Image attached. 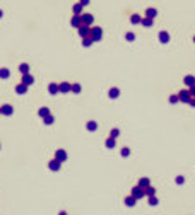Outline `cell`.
Instances as JSON below:
<instances>
[{
	"label": "cell",
	"instance_id": "17",
	"mask_svg": "<svg viewBox=\"0 0 195 215\" xmlns=\"http://www.w3.org/2000/svg\"><path fill=\"white\" fill-rule=\"evenodd\" d=\"M157 16V10L156 9H147L146 10V17H151V19H154Z\"/></svg>",
	"mask_w": 195,
	"mask_h": 215
},
{
	"label": "cell",
	"instance_id": "34",
	"mask_svg": "<svg viewBox=\"0 0 195 215\" xmlns=\"http://www.w3.org/2000/svg\"><path fill=\"white\" fill-rule=\"evenodd\" d=\"M125 38H127L128 41H134V38H135V36H134V33H127V34H125Z\"/></svg>",
	"mask_w": 195,
	"mask_h": 215
},
{
	"label": "cell",
	"instance_id": "10",
	"mask_svg": "<svg viewBox=\"0 0 195 215\" xmlns=\"http://www.w3.org/2000/svg\"><path fill=\"white\" fill-rule=\"evenodd\" d=\"M0 109H2V115H7V116H10V115L14 113V109H12V106H10V104H4Z\"/></svg>",
	"mask_w": 195,
	"mask_h": 215
},
{
	"label": "cell",
	"instance_id": "42",
	"mask_svg": "<svg viewBox=\"0 0 195 215\" xmlns=\"http://www.w3.org/2000/svg\"><path fill=\"white\" fill-rule=\"evenodd\" d=\"M2 16H4V12H2V10H0V17H2Z\"/></svg>",
	"mask_w": 195,
	"mask_h": 215
},
{
	"label": "cell",
	"instance_id": "27",
	"mask_svg": "<svg viewBox=\"0 0 195 215\" xmlns=\"http://www.w3.org/2000/svg\"><path fill=\"white\" fill-rule=\"evenodd\" d=\"M96 128H98V123H96V121H89V123H88V130H89V132H94Z\"/></svg>",
	"mask_w": 195,
	"mask_h": 215
},
{
	"label": "cell",
	"instance_id": "35",
	"mask_svg": "<svg viewBox=\"0 0 195 215\" xmlns=\"http://www.w3.org/2000/svg\"><path fill=\"white\" fill-rule=\"evenodd\" d=\"M149 203H151V205H157V200L154 196H149Z\"/></svg>",
	"mask_w": 195,
	"mask_h": 215
},
{
	"label": "cell",
	"instance_id": "30",
	"mask_svg": "<svg viewBox=\"0 0 195 215\" xmlns=\"http://www.w3.org/2000/svg\"><path fill=\"white\" fill-rule=\"evenodd\" d=\"M106 147H108V149H113V147H115V138H111V137L108 138V140H106Z\"/></svg>",
	"mask_w": 195,
	"mask_h": 215
},
{
	"label": "cell",
	"instance_id": "19",
	"mask_svg": "<svg viewBox=\"0 0 195 215\" xmlns=\"http://www.w3.org/2000/svg\"><path fill=\"white\" fill-rule=\"evenodd\" d=\"M152 22H154V19H151V17H142V24H144L146 28H151Z\"/></svg>",
	"mask_w": 195,
	"mask_h": 215
},
{
	"label": "cell",
	"instance_id": "36",
	"mask_svg": "<svg viewBox=\"0 0 195 215\" xmlns=\"http://www.w3.org/2000/svg\"><path fill=\"white\" fill-rule=\"evenodd\" d=\"M176 183H178V185H183V183H185L183 176H178V178H176Z\"/></svg>",
	"mask_w": 195,
	"mask_h": 215
},
{
	"label": "cell",
	"instance_id": "32",
	"mask_svg": "<svg viewBox=\"0 0 195 215\" xmlns=\"http://www.w3.org/2000/svg\"><path fill=\"white\" fill-rule=\"evenodd\" d=\"M70 91H74V92H80V86H79V84H74V86L70 87Z\"/></svg>",
	"mask_w": 195,
	"mask_h": 215
},
{
	"label": "cell",
	"instance_id": "41",
	"mask_svg": "<svg viewBox=\"0 0 195 215\" xmlns=\"http://www.w3.org/2000/svg\"><path fill=\"white\" fill-rule=\"evenodd\" d=\"M60 215H67V214H65V212H60Z\"/></svg>",
	"mask_w": 195,
	"mask_h": 215
},
{
	"label": "cell",
	"instance_id": "24",
	"mask_svg": "<svg viewBox=\"0 0 195 215\" xmlns=\"http://www.w3.org/2000/svg\"><path fill=\"white\" fill-rule=\"evenodd\" d=\"M139 186H140V188H144V190H146L147 186H151V185H149V179H147V178H142V179H140V181H139Z\"/></svg>",
	"mask_w": 195,
	"mask_h": 215
},
{
	"label": "cell",
	"instance_id": "29",
	"mask_svg": "<svg viewBox=\"0 0 195 215\" xmlns=\"http://www.w3.org/2000/svg\"><path fill=\"white\" fill-rule=\"evenodd\" d=\"M118 135H120V130H118V128H113V130L110 132V137L111 138H117Z\"/></svg>",
	"mask_w": 195,
	"mask_h": 215
},
{
	"label": "cell",
	"instance_id": "26",
	"mask_svg": "<svg viewBox=\"0 0 195 215\" xmlns=\"http://www.w3.org/2000/svg\"><path fill=\"white\" fill-rule=\"evenodd\" d=\"M19 70L22 72V75H24V74H29V65H28V63H22L19 67Z\"/></svg>",
	"mask_w": 195,
	"mask_h": 215
},
{
	"label": "cell",
	"instance_id": "31",
	"mask_svg": "<svg viewBox=\"0 0 195 215\" xmlns=\"http://www.w3.org/2000/svg\"><path fill=\"white\" fill-rule=\"evenodd\" d=\"M51 123H53V116H45V125H51Z\"/></svg>",
	"mask_w": 195,
	"mask_h": 215
},
{
	"label": "cell",
	"instance_id": "21",
	"mask_svg": "<svg viewBox=\"0 0 195 215\" xmlns=\"http://www.w3.org/2000/svg\"><path fill=\"white\" fill-rule=\"evenodd\" d=\"M144 193H146L147 196H154V195H156V190H154L152 186H147L146 190H144Z\"/></svg>",
	"mask_w": 195,
	"mask_h": 215
},
{
	"label": "cell",
	"instance_id": "2",
	"mask_svg": "<svg viewBox=\"0 0 195 215\" xmlns=\"http://www.w3.org/2000/svg\"><path fill=\"white\" fill-rule=\"evenodd\" d=\"M79 36H80V38H89V36H91V28L86 26V24H82V26L79 28Z\"/></svg>",
	"mask_w": 195,
	"mask_h": 215
},
{
	"label": "cell",
	"instance_id": "8",
	"mask_svg": "<svg viewBox=\"0 0 195 215\" xmlns=\"http://www.w3.org/2000/svg\"><path fill=\"white\" fill-rule=\"evenodd\" d=\"M33 82H34L33 75H29V74H24V75H22V84H26L28 87H29V86L33 84Z\"/></svg>",
	"mask_w": 195,
	"mask_h": 215
},
{
	"label": "cell",
	"instance_id": "13",
	"mask_svg": "<svg viewBox=\"0 0 195 215\" xmlns=\"http://www.w3.org/2000/svg\"><path fill=\"white\" fill-rule=\"evenodd\" d=\"M48 92H50V94H57V92H60V91H58V84H57V82H51V84L48 86Z\"/></svg>",
	"mask_w": 195,
	"mask_h": 215
},
{
	"label": "cell",
	"instance_id": "11",
	"mask_svg": "<svg viewBox=\"0 0 195 215\" xmlns=\"http://www.w3.org/2000/svg\"><path fill=\"white\" fill-rule=\"evenodd\" d=\"M70 87H72V84H70V82L58 84V91H60V92H68V91H70Z\"/></svg>",
	"mask_w": 195,
	"mask_h": 215
},
{
	"label": "cell",
	"instance_id": "7",
	"mask_svg": "<svg viewBox=\"0 0 195 215\" xmlns=\"http://www.w3.org/2000/svg\"><path fill=\"white\" fill-rule=\"evenodd\" d=\"M55 159H57V161H60V162H63V161L67 159V152H65V150H62V149H60V150H57V152H55Z\"/></svg>",
	"mask_w": 195,
	"mask_h": 215
},
{
	"label": "cell",
	"instance_id": "28",
	"mask_svg": "<svg viewBox=\"0 0 195 215\" xmlns=\"http://www.w3.org/2000/svg\"><path fill=\"white\" fill-rule=\"evenodd\" d=\"M93 43H94V41L91 38H82V46H91Z\"/></svg>",
	"mask_w": 195,
	"mask_h": 215
},
{
	"label": "cell",
	"instance_id": "38",
	"mask_svg": "<svg viewBox=\"0 0 195 215\" xmlns=\"http://www.w3.org/2000/svg\"><path fill=\"white\" fill-rule=\"evenodd\" d=\"M190 94H192V98H195V86L194 87H190Z\"/></svg>",
	"mask_w": 195,
	"mask_h": 215
},
{
	"label": "cell",
	"instance_id": "43",
	"mask_svg": "<svg viewBox=\"0 0 195 215\" xmlns=\"http://www.w3.org/2000/svg\"><path fill=\"white\" fill-rule=\"evenodd\" d=\"M194 43H195V36H194Z\"/></svg>",
	"mask_w": 195,
	"mask_h": 215
},
{
	"label": "cell",
	"instance_id": "25",
	"mask_svg": "<svg viewBox=\"0 0 195 215\" xmlns=\"http://www.w3.org/2000/svg\"><path fill=\"white\" fill-rule=\"evenodd\" d=\"M9 75H10L9 69H0V77L2 79H9Z\"/></svg>",
	"mask_w": 195,
	"mask_h": 215
},
{
	"label": "cell",
	"instance_id": "37",
	"mask_svg": "<svg viewBox=\"0 0 195 215\" xmlns=\"http://www.w3.org/2000/svg\"><path fill=\"white\" fill-rule=\"evenodd\" d=\"M128 154H130V150H128V149H123V150H122V156H123V157H127Z\"/></svg>",
	"mask_w": 195,
	"mask_h": 215
},
{
	"label": "cell",
	"instance_id": "15",
	"mask_svg": "<svg viewBox=\"0 0 195 215\" xmlns=\"http://www.w3.org/2000/svg\"><path fill=\"white\" fill-rule=\"evenodd\" d=\"M159 41H161V43H168V41H169V34H168V33H166V31H161V33H159Z\"/></svg>",
	"mask_w": 195,
	"mask_h": 215
},
{
	"label": "cell",
	"instance_id": "20",
	"mask_svg": "<svg viewBox=\"0 0 195 215\" xmlns=\"http://www.w3.org/2000/svg\"><path fill=\"white\" fill-rule=\"evenodd\" d=\"M38 115H39V116H41V118H45V116H48V115H50V109H48V108H39V111H38Z\"/></svg>",
	"mask_w": 195,
	"mask_h": 215
},
{
	"label": "cell",
	"instance_id": "23",
	"mask_svg": "<svg viewBox=\"0 0 195 215\" xmlns=\"http://www.w3.org/2000/svg\"><path fill=\"white\" fill-rule=\"evenodd\" d=\"M135 202H137V200L134 198V196H127V198H125V205H127V207H134Z\"/></svg>",
	"mask_w": 195,
	"mask_h": 215
},
{
	"label": "cell",
	"instance_id": "16",
	"mask_svg": "<svg viewBox=\"0 0 195 215\" xmlns=\"http://www.w3.org/2000/svg\"><path fill=\"white\" fill-rule=\"evenodd\" d=\"M26 91H28V86H26V84H22V82H21L19 86H16V92H19V94H24Z\"/></svg>",
	"mask_w": 195,
	"mask_h": 215
},
{
	"label": "cell",
	"instance_id": "5",
	"mask_svg": "<svg viewBox=\"0 0 195 215\" xmlns=\"http://www.w3.org/2000/svg\"><path fill=\"white\" fill-rule=\"evenodd\" d=\"M80 21H82V24L91 26V24H93V16H91V14H80Z\"/></svg>",
	"mask_w": 195,
	"mask_h": 215
},
{
	"label": "cell",
	"instance_id": "4",
	"mask_svg": "<svg viewBox=\"0 0 195 215\" xmlns=\"http://www.w3.org/2000/svg\"><path fill=\"white\" fill-rule=\"evenodd\" d=\"M178 98H180V101H183V103H188L192 99V94H190V91H180Z\"/></svg>",
	"mask_w": 195,
	"mask_h": 215
},
{
	"label": "cell",
	"instance_id": "1",
	"mask_svg": "<svg viewBox=\"0 0 195 215\" xmlns=\"http://www.w3.org/2000/svg\"><path fill=\"white\" fill-rule=\"evenodd\" d=\"M89 38L93 39V41H94V43H96V41H101V38H103V29H101V28H91V36H89Z\"/></svg>",
	"mask_w": 195,
	"mask_h": 215
},
{
	"label": "cell",
	"instance_id": "6",
	"mask_svg": "<svg viewBox=\"0 0 195 215\" xmlns=\"http://www.w3.org/2000/svg\"><path fill=\"white\" fill-rule=\"evenodd\" d=\"M70 24H72V26H74V28H80V26H82V21H80V16H77V14H74V17H72V19H70Z\"/></svg>",
	"mask_w": 195,
	"mask_h": 215
},
{
	"label": "cell",
	"instance_id": "3",
	"mask_svg": "<svg viewBox=\"0 0 195 215\" xmlns=\"http://www.w3.org/2000/svg\"><path fill=\"white\" fill-rule=\"evenodd\" d=\"M144 195H146V193H144V188H140L139 185H137L135 188L132 190V196H134L135 200H140V198H142Z\"/></svg>",
	"mask_w": 195,
	"mask_h": 215
},
{
	"label": "cell",
	"instance_id": "12",
	"mask_svg": "<svg viewBox=\"0 0 195 215\" xmlns=\"http://www.w3.org/2000/svg\"><path fill=\"white\" fill-rule=\"evenodd\" d=\"M183 80H185V84L188 86V87H194V86H195V77H194V75H185Z\"/></svg>",
	"mask_w": 195,
	"mask_h": 215
},
{
	"label": "cell",
	"instance_id": "40",
	"mask_svg": "<svg viewBox=\"0 0 195 215\" xmlns=\"http://www.w3.org/2000/svg\"><path fill=\"white\" fill-rule=\"evenodd\" d=\"M79 4H82V5H88V4H89V0H80Z\"/></svg>",
	"mask_w": 195,
	"mask_h": 215
},
{
	"label": "cell",
	"instance_id": "9",
	"mask_svg": "<svg viewBox=\"0 0 195 215\" xmlns=\"http://www.w3.org/2000/svg\"><path fill=\"white\" fill-rule=\"evenodd\" d=\"M60 166H62V162H60V161H57V159H53V161H50V169H51V171H58L60 169Z\"/></svg>",
	"mask_w": 195,
	"mask_h": 215
},
{
	"label": "cell",
	"instance_id": "39",
	"mask_svg": "<svg viewBox=\"0 0 195 215\" xmlns=\"http://www.w3.org/2000/svg\"><path fill=\"white\" fill-rule=\"evenodd\" d=\"M188 104H190V106H195V98L190 99V101H188Z\"/></svg>",
	"mask_w": 195,
	"mask_h": 215
},
{
	"label": "cell",
	"instance_id": "18",
	"mask_svg": "<svg viewBox=\"0 0 195 215\" xmlns=\"http://www.w3.org/2000/svg\"><path fill=\"white\" fill-rule=\"evenodd\" d=\"M82 7H84V5H82V4H75V5H74V14H77V16H80V14H82Z\"/></svg>",
	"mask_w": 195,
	"mask_h": 215
},
{
	"label": "cell",
	"instance_id": "22",
	"mask_svg": "<svg viewBox=\"0 0 195 215\" xmlns=\"http://www.w3.org/2000/svg\"><path fill=\"white\" fill-rule=\"evenodd\" d=\"M108 94H110V98L117 99V98H118V94H120V91H118L117 87H113V89H110V92H108Z\"/></svg>",
	"mask_w": 195,
	"mask_h": 215
},
{
	"label": "cell",
	"instance_id": "44",
	"mask_svg": "<svg viewBox=\"0 0 195 215\" xmlns=\"http://www.w3.org/2000/svg\"><path fill=\"white\" fill-rule=\"evenodd\" d=\"M0 115H2V109H0Z\"/></svg>",
	"mask_w": 195,
	"mask_h": 215
},
{
	"label": "cell",
	"instance_id": "33",
	"mask_svg": "<svg viewBox=\"0 0 195 215\" xmlns=\"http://www.w3.org/2000/svg\"><path fill=\"white\" fill-rule=\"evenodd\" d=\"M169 101H171L173 104H175V103H178V101H180V98H178V94H173V96L169 98Z\"/></svg>",
	"mask_w": 195,
	"mask_h": 215
},
{
	"label": "cell",
	"instance_id": "14",
	"mask_svg": "<svg viewBox=\"0 0 195 215\" xmlns=\"http://www.w3.org/2000/svg\"><path fill=\"white\" fill-rule=\"evenodd\" d=\"M130 22H132V24H140V22H142V16L132 14V16H130Z\"/></svg>",
	"mask_w": 195,
	"mask_h": 215
}]
</instances>
